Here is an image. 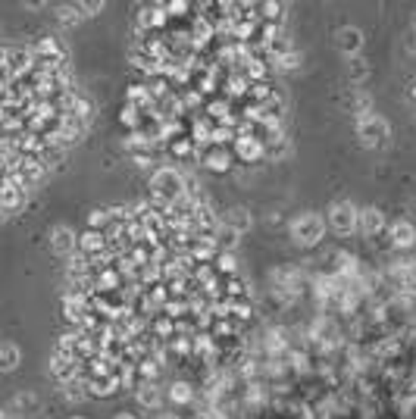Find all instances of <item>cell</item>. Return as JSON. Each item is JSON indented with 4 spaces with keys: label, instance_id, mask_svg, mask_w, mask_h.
Here are the masks:
<instances>
[{
    "label": "cell",
    "instance_id": "30bf717a",
    "mask_svg": "<svg viewBox=\"0 0 416 419\" xmlns=\"http://www.w3.org/2000/svg\"><path fill=\"white\" fill-rule=\"evenodd\" d=\"M226 228L229 232H247L251 228V213H247L244 207H235V210H229V216H226Z\"/></svg>",
    "mask_w": 416,
    "mask_h": 419
},
{
    "label": "cell",
    "instance_id": "7c38bea8",
    "mask_svg": "<svg viewBox=\"0 0 416 419\" xmlns=\"http://www.w3.org/2000/svg\"><path fill=\"white\" fill-rule=\"evenodd\" d=\"M53 373H57L60 378H69L72 376V363H69V357H53Z\"/></svg>",
    "mask_w": 416,
    "mask_h": 419
},
{
    "label": "cell",
    "instance_id": "9c48e42d",
    "mask_svg": "<svg viewBox=\"0 0 416 419\" xmlns=\"http://www.w3.org/2000/svg\"><path fill=\"white\" fill-rule=\"evenodd\" d=\"M19 360H22V350H19L16 344H13V341L0 344V373H10V369H16Z\"/></svg>",
    "mask_w": 416,
    "mask_h": 419
},
{
    "label": "cell",
    "instance_id": "ba28073f",
    "mask_svg": "<svg viewBox=\"0 0 416 419\" xmlns=\"http://www.w3.org/2000/svg\"><path fill=\"white\" fill-rule=\"evenodd\" d=\"M50 245H53V251H57V254H69L72 247H76V232H72L69 226H57V228H53Z\"/></svg>",
    "mask_w": 416,
    "mask_h": 419
},
{
    "label": "cell",
    "instance_id": "8992f818",
    "mask_svg": "<svg viewBox=\"0 0 416 419\" xmlns=\"http://www.w3.org/2000/svg\"><path fill=\"white\" fill-rule=\"evenodd\" d=\"M360 47H363V35H360V29H354V25H345V29L338 32V50H345V53H360Z\"/></svg>",
    "mask_w": 416,
    "mask_h": 419
},
{
    "label": "cell",
    "instance_id": "9a60e30c",
    "mask_svg": "<svg viewBox=\"0 0 416 419\" xmlns=\"http://www.w3.org/2000/svg\"><path fill=\"white\" fill-rule=\"evenodd\" d=\"M410 97H413V100H416V82H413V85H410Z\"/></svg>",
    "mask_w": 416,
    "mask_h": 419
},
{
    "label": "cell",
    "instance_id": "4fadbf2b",
    "mask_svg": "<svg viewBox=\"0 0 416 419\" xmlns=\"http://www.w3.org/2000/svg\"><path fill=\"white\" fill-rule=\"evenodd\" d=\"M100 247V235L97 232H88V235H82V251H97Z\"/></svg>",
    "mask_w": 416,
    "mask_h": 419
},
{
    "label": "cell",
    "instance_id": "7a4b0ae2",
    "mask_svg": "<svg viewBox=\"0 0 416 419\" xmlns=\"http://www.w3.org/2000/svg\"><path fill=\"white\" fill-rule=\"evenodd\" d=\"M328 226L335 228V232L341 235H351L354 228H357V210H354L351 204H335L332 210H328Z\"/></svg>",
    "mask_w": 416,
    "mask_h": 419
},
{
    "label": "cell",
    "instance_id": "277c9868",
    "mask_svg": "<svg viewBox=\"0 0 416 419\" xmlns=\"http://www.w3.org/2000/svg\"><path fill=\"white\" fill-rule=\"evenodd\" d=\"M153 191L166 194V198H176V194L182 191V175H179L176 169H160V172L153 175Z\"/></svg>",
    "mask_w": 416,
    "mask_h": 419
},
{
    "label": "cell",
    "instance_id": "52a82bcc",
    "mask_svg": "<svg viewBox=\"0 0 416 419\" xmlns=\"http://www.w3.org/2000/svg\"><path fill=\"white\" fill-rule=\"evenodd\" d=\"M388 232H391V241H394L398 247H410L413 241H416V228H413L407 219L391 222V228H388Z\"/></svg>",
    "mask_w": 416,
    "mask_h": 419
},
{
    "label": "cell",
    "instance_id": "5b68a950",
    "mask_svg": "<svg viewBox=\"0 0 416 419\" xmlns=\"http://www.w3.org/2000/svg\"><path fill=\"white\" fill-rule=\"evenodd\" d=\"M357 226L363 228L366 235H379L382 226H385V219H382V213L375 207H366V210H360L357 213Z\"/></svg>",
    "mask_w": 416,
    "mask_h": 419
},
{
    "label": "cell",
    "instance_id": "5bb4252c",
    "mask_svg": "<svg viewBox=\"0 0 416 419\" xmlns=\"http://www.w3.org/2000/svg\"><path fill=\"white\" fill-rule=\"evenodd\" d=\"M172 397H176V401H185V397H188L185 385H176V391H172Z\"/></svg>",
    "mask_w": 416,
    "mask_h": 419
},
{
    "label": "cell",
    "instance_id": "6da1fadb",
    "mask_svg": "<svg viewBox=\"0 0 416 419\" xmlns=\"http://www.w3.org/2000/svg\"><path fill=\"white\" fill-rule=\"evenodd\" d=\"M323 232H326V226H323V219H319L317 213H304V216H298V219L291 222V238L298 241L300 247L319 245Z\"/></svg>",
    "mask_w": 416,
    "mask_h": 419
},
{
    "label": "cell",
    "instance_id": "2e32d148",
    "mask_svg": "<svg viewBox=\"0 0 416 419\" xmlns=\"http://www.w3.org/2000/svg\"><path fill=\"white\" fill-rule=\"evenodd\" d=\"M116 419H135V416H132V413H123V416H116Z\"/></svg>",
    "mask_w": 416,
    "mask_h": 419
},
{
    "label": "cell",
    "instance_id": "e0dca14e",
    "mask_svg": "<svg viewBox=\"0 0 416 419\" xmlns=\"http://www.w3.org/2000/svg\"><path fill=\"white\" fill-rule=\"evenodd\" d=\"M0 419H10V416H6V413H4V410H0Z\"/></svg>",
    "mask_w": 416,
    "mask_h": 419
},
{
    "label": "cell",
    "instance_id": "3957f363",
    "mask_svg": "<svg viewBox=\"0 0 416 419\" xmlns=\"http://www.w3.org/2000/svg\"><path fill=\"white\" fill-rule=\"evenodd\" d=\"M360 135H363V144L375 147V144H382V138H388V125L379 116L366 113V116H360Z\"/></svg>",
    "mask_w": 416,
    "mask_h": 419
},
{
    "label": "cell",
    "instance_id": "8fae6325",
    "mask_svg": "<svg viewBox=\"0 0 416 419\" xmlns=\"http://www.w3.org/2000/svg\"><path fill=\"white\" fill-rule=\"evenodd\" d=\"M138 401L144 404V407H157V401H160V391L153 388V385H144V388L138 391Z\"/></svg>",
    "mask_w": 416,
    "mask_h": 419
}]
</instances>
